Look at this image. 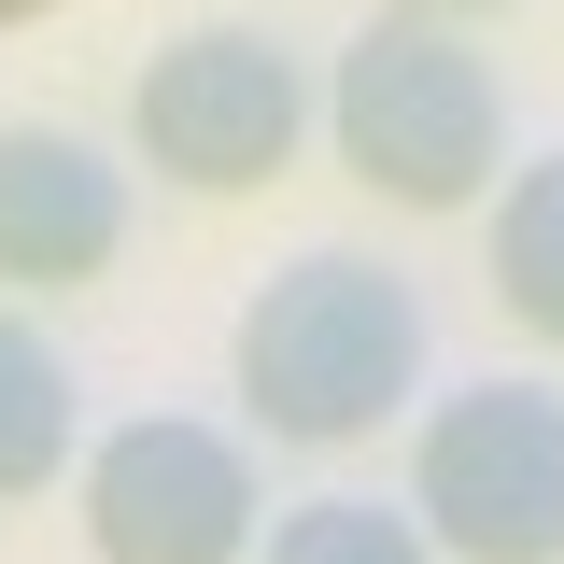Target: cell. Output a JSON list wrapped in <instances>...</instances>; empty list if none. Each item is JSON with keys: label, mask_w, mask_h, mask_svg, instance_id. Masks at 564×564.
Returning a JSON list of instances; mask_svg holds the SVG:
<instances>
[{"label": "cell", "mask_w": 564, "mask_h": 564, "mask_svg": "<svg viewBox=\"0 0 564 564\" xmlns=\"http://www.w3.org/2000/svg\"><path fill=\"white\" fill-rule=\"evenodd\" d=\"M410 381H423V296L381 254H296V269L254 282V311H240V410L269 437H296V452L381 437Z\"/></svg>", "instance_id": "6da1fadb"}, {"label": "cell", "mask_w": 564, "mask_h": 564, "mask_svg": "<svg viewBox=\"0 0 564 564\" xmlns=\"http://www.w3.org/2000/svg\"><path fill=\"white\" fill-rule=\"evenodd\" d=\"M325 141H339V170L367 198L395 212H466L508 170V85L466 29H437V14H367L352 29L339 85H325Z\"/></svg>", "instance_id": "7a4b0ae2"}, {"label": "cell", "mask_w": 564, "mask_h": 564, "mask_svg": "<svg viewBox=\"0 0 564 564\" xmlns=\"http://www.w3.org/2000/svg\"><path fill=\"white\" fill-rule=\"evenodd\" d=\"M410 522L466 564H564V395L466 381L410 437Z\"/></svg>", "instance_id": "3957f363"}, {"label": "cell", "mask_w": 564, "mask_h": 564, "mask_svg": "<svg viewBox=\"0 0 564 564\" xmlns=\"http://www.w3.org/2000/svg\"><path fill=\"white\" fill-rule=\"evenodd\" d=\"M311 128V70L282 57L269 29H184L170 57H141L128 85V141L141 170L198 184V198H254Z\"/></svg>", "instance_id": "277c9868"}, {"label": "cell", "mask_w": 564, "mask_h": 564, "mask_svg": "<svg viewBox=\"0 0 564 564\" xmlns=\"http://www.w3.org/2000/svg\"><path fill=\"white\" fill-rule=\"evenodd\" d=\"M85 551L99 564H240L254 551V452L184 410L113 423L85 452Z\"/></svg>", "instance_id": "5b68a950"}, {"label": "cell", "mask_w": 564, "mask_h": 564, "mask_svg": "<svg viewBox=\"0 0 564 564\" xmlns=\"http://www.w3.org/2000/svg\"><path fill=\"white\" fill-rule=\"evenodd\" d=\"M128 254V170L70 128H0V282H99Z\"/></svg>", "instance_id": "8992f818"}, {"label": "cell", "mask_w": 564, "mask_h": 564, "mask_svg": "<svg viewBox=\"0 0 564 564\" xmlns=\"http://www.w3.org/2000/svg\"><path fill=\"white\" fill-rule=\"evenodd\" d=\"M70 423H85V395H70L57 339L29 325V311H0V494H43L70 466Z\"/></svg>", "instance_id": "52a82bcc"}, {"label": "cell", "mask_w": 564, "mask_h": 564, "mask_svg": "<svg viewBox=\"0 0 564 564\" xmlns=\"http://www.w3.org/2000/svg\"><path fill=\"white\" fill-rule=\"evenodd\" d=\"M494 296H508L536 339H564V155H536V170L508 184V212H494Z\"/></svg>", "instance_id": "ba28073f"}, {"label": "cell", "mask_w": 564, "mask_h": 564, "mask_svg": "<svg viewBox=\"0 0 564 564\" xmlns=\"http://www.w3.org/2000/svg\"><path fill=\"white\" fill-rule=\"evenodd\" d=\"M269 564H437V536L395 522L381 494H325V508H296V522L269 536Z\"/></svg>", "instance_id": "9c48e42d"}, {"label": "cell", "mask_w": 564, "mask_h": 564, "mask_svg": "<svg viewBox=\"0 0 564 564\" xmlns=\"http://www.w3.org/2000/svg\"><path fill=\"white\" fill-rule=\"evenodd\" d=\"M410 14H437V29H466V14H508V0H410Z\"/></svg>", "instance_id": "30bf717a"}]
</instances>
